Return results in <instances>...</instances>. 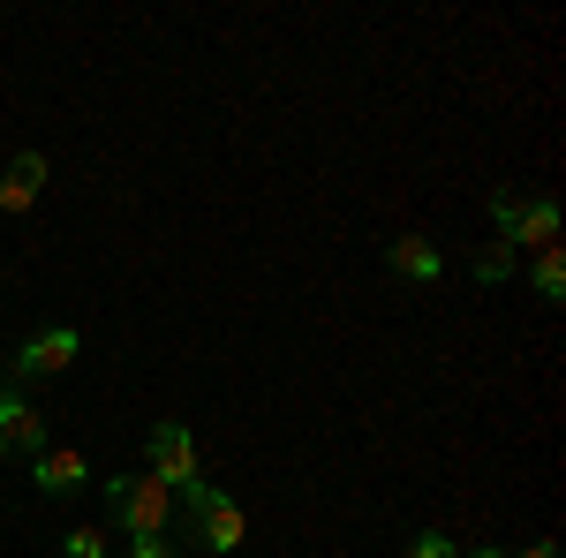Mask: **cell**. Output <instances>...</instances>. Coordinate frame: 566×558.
Here are the masks:
<instances>
[{"mask_svg": "<svg viewBox=\"0 0 566 558\" xmlns=\"http://www.w3.org/2000/svg\"><path fill=\"white\" fill-rule=\"evenodd\" d=\"M106 498H114V520L129 528L136 544L167 536V520H175V491L159 475H106Z\"/></svg>", "mask_w": 566, "mask_h": 558, "instance_id": "6da1fadb", "label": "cell"}, {"mask_svg": "<svg viewBox=\"0 0 566 558\" xmlns=\"http://www.w3.org/2000/svg\"><path fill=\"white\" fill-rule=\"evenodd\" d=\"M386 264L400 272V280H416V287H431L438 272H446V257H438V242H423V234H400L386 250Z\"/></svg>", "mask_w": 566, "mask_h": 558, "instance_id": "ba28073f", "label": "cell"}, {"mask_svg": "<svg viewBox=\"0 0 566 558\" xmlns=\"http://www.w3.org/2000/svg\"><path fill=\"white\" fill-rule=\"evenodd\" d=\"M136 558H167V544H159V536H151V544H136Z\"/></svg>", "mask_w": 566, "mask_h": 558, "instance_id": "5bb4252c", "label": "cell"}, {"mask_svg": "<svg viewBox=\"0 0 566 558\" xmlns=\"http://www.w3.org/2000/svg\"><path fill=\"white\" fill-rule=\"evenodd\" d=\"M536 295L544 302L566 295V250H536Z\"/></svg>", "mask_w": 566, "mask_h": 558, "instance_id": "30bf717a", "label": "cell"}, {"mask_svg": "<svg viewBox=\"0 0 566 558\" xmlns=\"http://www.w3.org/2000/svg\"><path fill=\"white\" fill-rule=\"evenodd\" d=\"M522 558H559V551H552V544H528V551Z\"/></svg>", "mask_w": 566, "mask_h": 558, "instance_id": "9a60e30c", "label": "cell"}, {"mask_svg": "<svg viewBox=\"0 0 566 558\" xmlns=\"http://www.w3.org/2000/svg\"><path fill=\"white\" fill-rule=\"evenodd\" d=\"M197 536H205V551H242V536H250V520H242V506H234V498H205V506H197Z\"/></svg>", "mask_w": 566, "mask_h": 558, "instance_id": "8992f818", "label": "cell"}, {"mask_svg": "<svg viewBox=\"0 0 566 558\" xmlns=\"http://www.w3.org/2000/svg\"><path fill=\"white\" fill-rule=\"evenodd\" d=\"M469 558H506V551H469Z\"/></svg>", "mask_w": 566, "mask_h": 558, "instance_id": "2e32d148", "label": "cell"}, {"mask_svg": "<svg viewBox=\"0 0 566 558\" xmlns=\"http://www.w3.org/2000/svg\"><path fill=\"white\" fill-rule=\"evenodd\" d=\"M491 219H499V234H506V250H559V204L552 197H491Z\"/></svg>", "mask_w": 566, "mask_h": 558, "instance_id": "7a4b0ae2", "label": "cell"}, {"mask_svg": "<svg viewBox=\"0 0 566 558\" xmlns=\"http://www.w3.org/2000/svg\"><path fill=\"white\" fill-rule=\"evenodd\" d=\"M61 558H106L98 528H69V536H61Z\"/></svg>", "mask_w": 566, "mask_h": 558, "instance_id": "8fae6325", "label": "cell"}, {"mask_svg": "<svg viewBox=\"0 0 566 558\" xmlns=\"http://www.w3.org/2000/svg\"><path fill=\"white\" fill-rule=\"evenodd\" d=\"M151 475H159L167 491L197 483V445H189V430H181V423H159V430H151Z\"/></svg>", "mask_w": 566, "mask_h": 558, "instance_id": "277c9868", "label": "cell"}, {"mask_svg": "<svg viewBox=\"0 0 566 558\" xmlns=\"http://www.w3.org/2000/svg\"><path fill=\"white\" fill-rule=\"evenodd\" d=\"M408 558H461V544H453V536H438V528H423V536L408 544Z\"/></svg>", "mask_w": 566, "mask_h": 558, "instance_id": "7c38bea8", "label": "cell"}, {"mask_svg": "<svg viewBox=\"0 0 566 558\" xmlns=\"http://www.w3.org/2000/svg\"><path fill=\"white\" fill-rule=\"evenodd\" d=\"M76 347H84V340H76L69 325H53V333H39V340L15 347V378H53V370H69Z\"/></svg>", "mask_w": 566, "mask_h": 558, "instance_id": "5b68a950", "label": "cell"}, {"mask_svg": "<svg viewBox=\"0 0 566 558\" xmlns=\"http://www.w3.org/2000/svg\"><path fill=\"white\" fill-rule=\"evenodd\" d=\"M506 272H514V250H506V242H491V250L476 257V280H506Z\"/></svg>", "mask_w": 566, "mask_h": 558, "instance_id": "4fadbf2b", "label": "cell"}, {"mask_svg": "<svg viewBox=\"0 0 566 558\" xmlns=\"http://www.w3.org/2000/svg\"><path fill=\"white\" fill-rule=\"evenodd\" d=\"M45 453V415L23 392H0V461H39Z\"/></svg>", "mask_w": 566, "mask_h": 558, "instance_id": "3957f363", "label": "cell"}, {"mask_svg": "<svg viewBox=\"0 0 566 558\" xmlns=\"http://www.w3.org/2000/svg\"><path fill=\"white\" fill-rule=\"evenodd\" d=\"M39 189H45V159H39V151H23L15 167L0 173V212H31Z\"/></svg>", "mask_w": 566, "mask_h": 558, "instance_id": "9c48e42d", "label": "cell"}, {"mask_svg": "<svg viewBox=\"0 0 566 558\" xmlns=\"http://www.w3.org/2000/svg\"><path fill=\"white\" fill-rule=\"evenodd\" d=\"M31 468H39V491H45V498H69V491H84V483H91V461L76 453V445H45Z\"/></svg>", "mask_w": 566, "mask_h": 558, "instance_id": "52a82bcc", "label": "cell"}]
</instances>
